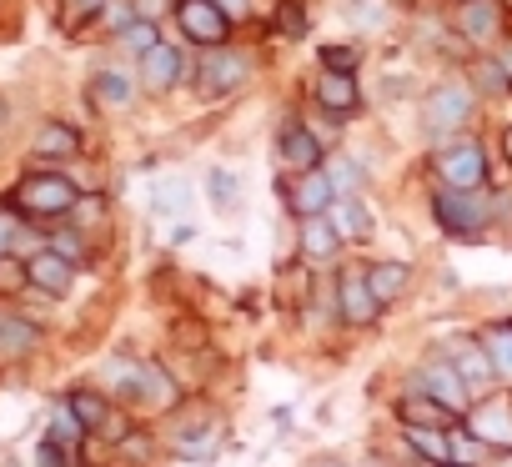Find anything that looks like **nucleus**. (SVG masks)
Returning a JSON list of instances; mask_svg holds the SVG:
<instances>
[{"instance_id": "f257e3e1", "label": "nucleus", "mask_w": 512, "mask_h": 467, "mask_svg": "<svg viewBox=\"0 0 512 467\" xmlns=\"http://www.w3.org/2000/svg\"><path fill=\"white\" fill-rule=\"evenodd\" d=\"M492 191H482V186H437V196H432V216H437V226L447 231V237H457V242H477L482 231L492 226Z\"/></svg>"}, {"instance_id": "f03ea898", "label": "nucleus", "mask_w": 512, "mask_h": 467, "mask_svg": "<svg viewBox=\"0 0 512 467\" xmlns=\"http://www.w3.org/2000/svg\"><path fill=\"white\" fill-rule=\"evenodd\" d=\"M11 201H16V211H21V216L61 221V216H71V211H76L81 191H76V181H71V176H61V171H26V176L16 181Z\"/></svg>"}, {"instance_id": "7ed1b4c3", "label": "nucleus", "mask_w": 512, "mask_h": 467, "mask_svg": "<svg viewBox=\"0 0 512 467\" xmlns=\"http://www.w3.org/2000/svg\"><path fill=\"white\" fill-rule=\"evenodd\" d=\"M472 106H477V91L467 81H442L427 91L422 101V131L432 141H452L467 121H472Z\"/></svg>"}, {"instance_id": "20e7f679", "label": "nucleus", "mask_w": 512, "mask_h": 467, "mask_svg": "<svg viewBox=\"0 0 512 467\" xmlns=\"http://www.w3.org/2000/svg\"><path fill=\"white\" fill-rule=\"evenodd\" d=\"M251 71H256V61H251L246 51H236L231 41H226V46H211V51H201L196 91H201L206 101H226L231 91H241V86L251 81Z\"/></svg>"}, {"instance_id": "39448f33", "label": "nucleus", "mask_w": 512, "mask_h": 467, "mask_svg": "<svg viewBox=\"0 0 512 467\" xmlns=\"http://www.w3.org/2000/svg\"><path fill=\"white\" fill-rule=\"evenodd\" d=\"M432 171H437L442 186H462V191H467V186H482V181H487V151H482V141H472V136H452V141L437 146Z\"/></svg>"}, {"instance_id": "423d86ee", "label": "nucleus", "mask_w": 512, "mask_h": 467, "mask_svg": "<svg viewBox=\"0 0 512 467\" xmlns=\"http://www.w3.org/2000/svg\"><path fill=\"white\" fill-rule=\"evenodd\" d=\"M412 387H417V392H427L432 402H442L452 417H467V412H472V402H477V397H472V387L462 382V372L452 367V357H432V362H422V367L412 372Z\"/></svg>"}, {"instance_id": "0eeeda50", "label": "nucleus", "mask_w": 512, "mask_h": 467, "mask_svg": "<svg viewBox=\"0 0 512 467\" xmlns=\"http://www.w3.org/2000/svg\"><path fill=\"white\" fill-rule=\"evenodd\" d=\"M171 16H176V31H181L191 46H201V51L231 41V21L221 16L216 0H171Z\"/></svg>"}, {"instance_id": "6e6552de", "label": "nucleus", "mask_w": 512, "mask_h": 467, "mask_svg": "<svg viewBox=\"0 0 512 467\" xmlns=\"http://www.w3.org/2000/svg\"><path fill=\"white\" fill-rule=\"evenodd\" d=\"M457 31L467 46L492 51L507 36V6L502 0H457Z\"/></svg>"}, {"instance_id": "1a4fd4ad", "label": "nucleus", "mask_w": 512, "mask_h": 467, "mask_svg": "<svg viewBox=\"0 0 512 467\" xmlns=\"http://www.w3.org/2000/svg\"><path fill=\"white\" fill-rule=\"evenodd\" d=\"M337 317H342L347 327H372V322L382 317V302H377L372 287H367V267H347V272L337 277Z\"/></svg>"}, {"instance_id": "9d476101", "label": "nucleus", "mask_w": 512, "mask_h": 467, "mask_svg": "<svg viewBox=\"0 0 512 467\" xmlns=\"http://www.w3.org/2000/svg\"><path fill=\"white\" fill-rule=\"evenodd\" d=\"M181 76H186V56L171 46V41H161L156 51H146L141 56V91H151V96H166V91H176L181 86Z\"/></svg>"}, {"instance_id": "9b49d317", "label": "nucleus", "mask_w": 512, "mask_h": 467, "mask_svg": "<svg viewBox=\"0 0 512 467\" xmlns=\"http://www.w3.org/2000/svg\"><path fill=\"white\" fill-rule=\"evenodd\" d=\"M312 101L332 116V121H347L352 111H362V91H357V76L352 71H327V76H317V86H312Z\"/></svg>"}, {"instance_id": "f8f14e48", "label": "nucleus", "mask_w": 512, "mask_h": 467, "mask_svg": "<svg viewBox=\"0 0 512 467\" xmlns=\"http://www.w3.org/2000/svg\"><path fill=\"white\" fill-rule=\"evenodd\" d=\"M282 191H287V206L297 211V221L302 216H327V206L337 201V191H332V181H327L322 166L317 171H297V181L282 186Z\"/></svg>"}, {"instance_id": "ddd939ff", "label": "nucleus", "mask_w": 512, "mask_h": 467, "mask_svg": "<svg viewBox=\"0 0 512 467\" xmlns=\"http://www.w3.org/2000/svg\"><path fill=\"white\" fill-rule=\"evenodd\" d=\"M26 282H31L36 292H46V297H66L71 282H76V262H66L56 247H41V252L26 262Z\"/></svg>"}, {"instance_id": "4468645a", "label": "nucleus", "mask_w": 512, "mask_h": 467, "mask_svg": "<svg viewBox=\"0 0 512 467\" xmlns=\"http://www.w3.org/2000/svg\"><path fill=\"white\" fill-rule=\"evenodd\" d=\"M277 156H282L292 171H317V166L327 161L322 141H317L312 126H302V121H287V126H282V136H277Z\"/></svg>"}, {"instance_id": "2eb2a0df", "label": "nucleus", "mask_w": 512, "mask_h": 467, "mask_svg": "<svg viewBox=\"0 0 512 467\" xmlns=\"http://www.w3.org/2000/svg\"><path fill=\"white\" fill-rule=\"evenodd\" d=\"M447 357H452V367L462 372V382L472 387V397H477V392H487V387L497 382V372H492V357H487V347H482L477 337H462V342H452V347H447Z\"/></svg>"}, {"instance_id": "dca6fc26", "label": "nucleus", "mask_w": 512, "mask_h": 467, "mask_svg": "<svg viewBox=\"0 0 512 467\" xmlns=\"http://www.w3.org/2000/svg\"><path fill=\"white\" fill-rule=\"evenodd\" d=\"M41 347V327L11 307H0V362H21Z\"/></svg>"}, {"instance_id": "f3484780", "label": "nucleus", "mask_w": 512, "mask_h": 467, "mask_svg": "<svg viewBox=\"0 0 512 467\" xmlns=\"http://www.w3.org/2000/svg\"><path fill=\"white\" fill-rule=\"evenodd\" d=\"M467 432H477L487 447H512V402H472V412L462 417Z\"/></svg>"}, {"instance_id": "a211bd4d", "label": "nucleus", "mask_w": 512, "mask_h": 467, "mask_svg": "<svg viewBox=\"0 0 512 467\" xmlns=\"http://www.w3.org/2000/svg\"><path fill=\"white\" fill-rule=\"evenodd\" d=\"M327 221L337 226L342 242H372V231H377V221H372V211L362 206V196H337V201L327 206Z\"/></svg>"}, {"instance_id": "6ab92c4d", "label": "nucleus", "mask_w": 512, "mask_h": 467, "mask_svg": "<svg viewBox=\"0 0 512 467\" xmlns=\"http://www.w3.org/2000/svg\"><path fill=\"white\" fill-rule=\"evenodd\" d=\"M31 156H41V161H71V156H81V136H76V126H66V121H46V126L36 131V141H31Z\"/></svg>"}, {"instance_id": "aec40b11", "label": "nucleus", "mask_w": 512, "mask_h": 467, "mask_svg": "<svg viewBox=\"0 0 512 467\" xmlns=\"http://www.w3.org/2000/svg\"><path fill=\"white\" fill-rule=\"evenodd\" d=\"M342 252V237L327 216H302V257L307 262H332Z\"/></svg>"}, {"instance_id": "412c9836", "label": "nucleus", "mask_w": 512, "mask_h": 467, "mask_svg": "<svg viewBox=\"0 0 512 467\" xmlns=\"http://www.w3.org/2000/svg\"><path fill=\"white\" fill-rule=\"evenodd\" d=\"M397 417H402V422H412V427H457V422H462V417H452L442 402H432V397H427V392H417V387L397 402Z\"/></svg>"}, {"instance_id": "4be33fe9", "label": "nucleus", "mask_w": 512, "mask_h": 467, "mask_svg": "<svg viewBox=\"0 0 512 467\" xmlns=\"http://www.w3.org/2000/svg\"><path fill=\"white\" fill-rule=\"evenodd\" d=\"M402 442H407L422 462H432V467L452 462V437H447V427H412V422H402Z\"/></svg>"}, {"instance_id": "5701e85b", "label": "nucleus", "mask_w": 512, "mask_h": 467, "mask_svg": "<svg viewBox=\"0 0 512 467\" xmlns=\"http://www.w3.org/2000/svg\"><path fill=\"white\" fill-rule=\"evenodd\" d=\"M367 287H372V297L387 307V302H397V297L412 287V267H407V262H372V267H367Z\"/></svg>"}, {"instance_id": "b1692460", "label": "nucleus", "mask_w": 512, "mask_h": 467, "mask_svg": "<svg viewBox=\"0 0 512 467\" xmlns=\"http://www.w3.org/2000/svg\"><path fill=\"white\" fill-rule=\"evenodd\" d=\"M181 402V387H176V377L161 367V362H146L141 367V407H176Z\"/></svg>"}, {"instance_id": "393cba45", "label": "nucleus", "mask_w": 512, "mask_h": 467, "mask_svg": "<svg viewBox=\"0 0 512 467\" xmlns=\"http://www.w3.org/2000/svg\"><path fill=\"white\" fill-rule=\"evenodd\" d=\"M472 91H477V96H512V71H507V61L482 51V56L472 61Z\"/></svg>"}, {"instance_id": "a878e982", "label": "nucleus", "mask_w": 512, "mask_h": 467, "mask_svg": "<svg viewBox=\"0 0 512 467\" xmlns=\"http://www.w3.org/2000/svg\"><path fill=\"white\" fill-rule=\"evenodd\" d=\"M477 342L487 347L497 382H507V387H512V322H492V327H482V332H477Z\"/></svg>"}, {"instance_id": "bb28decb", "label": "nucleus", "mask_w": 512, "mask_h": 467, "mask_svg": "<svg viewBox=\"0 0 512 467\" xmlns=\"http://www.w3.org/2000/svg\"><path fill=\"white\" fill-rule=\"evenodd\" d=\"M176 457L181 462H216L221 457V432L216 427H191V432H176Z\"/></svg>"}, {"instance_id": "cd10ccee", "label": "nucleus", "mask_w": 512, "mask_h": 467, "mask_svg": "<svg viewBox=\"0 0 512 467\" xmlns=\"http://www.w3.org/2000/svg\"><path fill=\"white\" fill-rule=\"evenodd\" d=\"M66 402H71V412L81 417V427H86V432H101V427L111 422V412H116V407H111V397H106V392H91V387H76Z\"/></svg>"}, {"instance_id": "c85d7f7f", "label": "nucleus", "mask_w": 512, "mask_h": 467, "mask_svg": "<svg viewBox=\"0 0 512 467\" xmlns=\"http://www.w3.org/2000/svg\"><path fill=\"white\" fill-rule=\"evenodd\" d=\"M322 171H327V181H332V191H337V196H357V191H362V181H367V166H362L357 156H327V161H322Z\"/></svg>"}, {"instance_id": "c756f323", "label": "nucleus", "mask_w": 512, "mask_h": 467, "mask_svg": "<svg viewBox=\"0 0 512 467\" xmlns=\"http://www.w3.org/2000/svg\"><path fill=\"white\" fill-rule=\"evenodd\" d=\"M136 76H121V71H96V81H91V96L96 101H106V106H126L131 96H136Z\"/></svg>"}, {"instance_id": "7c9ffc66", "label": "nucleus", "mask_w": 512, "mask_h": 467, "mask_svg": "<svg viewBox=\"0 0 512 467\" xmlns=\"http://www.w3.org/2000/svg\"><path fill=\"white\" fill-rule=\"evenodd\" d=\"M116 46H121V51H131V56H146V51H156V46H161V31H156V21L136 16V21L116 36Z\"/></svg>"}, {"instance_id": "2f4dec72", "label": "nucleus", "mask_w": 512, "mask_h": 467, "mask_svg": "<svg viewBox=\"0 0 512 467\" xmlns=\"http://www.w3.org/2000/svg\"><path fill=\"white\" fill-rule=\"evenodd\" d=\"M206 191H211V206H216V211H236L241 181H236V171H231V166H211V176H206Z\"/></svg>"}, {"instance_id": "473e14b6", "label": "nucleus", "mask_w": 512, "mask_h": 467, "mask_svg": "<svg viewBox=\"0 0 512 467\" xmlns=\"http://www.w3.org/2000/svg\"><path fill=\"white\" fill-rule=\"evenodd\" d=\"M81 437H91V432L81 427V417L71 412V402H61V407L51 412V442H61V447L71 452V447H81Z\"/></svg>"}, {"instance_id": "72a5a7b5", "label": "nucleus", "mask_w": 512, "mask_h": 467, "mask_svg": "<svg viewBox=\"0 0 512 467\" xmlns=\"http://www.w3.org/2000/svg\"><path fill=\"white\" fill-rule=\"evenodd\" d=\"M26 237V226H21V211L11 196H0V262L16 257V242Z\"/></svg>"}, {"instance_id": "f704fd0d", "label": "nucleus", "mask_w": 512, "mask_h": 467, "mask_svg": "<svg viewBox=\"0 0 512 467\" xmlns=\"http://www.w3.org/2000/svg\"><path fill=\"white\" fill-rule=\"evenodd\" d=\"M51 247H56V252H61L66 262H76V267L86 262V242H81V231H76V226H66V231H56V242H51Z\"/></svg>"}, {"instance_id": "c9c22d12", "label": "nucleus", "mask_w": 512, "mask_h": 467, "mask_svg": "<svg viewBox=\"0 0 512 467\" xmlns=\"http://www.w3.org/2000/svg\"><path fill=\"white\" fill-rule=\"evenodd\" d=\"M357 46H322V66L327 71H357Z\"/></svg>"}, {"instance_id": "e433bc0d", "label": "nucleus", "mask_w": 512, "mask_h": 467, "mask_svg": "<svg viewBox=\"0 0 512 467\" xmlns=\"http://www.w3.org/2000/svg\"><path fill=\"white\" fill-rule=\"evenodd\" d=\"M277 31H282V36H302V31H307V11H302V6H292V0H282V11H277Z\"/></svg>"}, {"instance_id": "4c0bfd02", "label": "nucleus", "mask_w": 512, "mask_h": 467, "mask_svg": "<svg viewBox=\"0 0 512 467\" xmlns=\"http://www.w3.org/2000/svg\"><path fill=\"white\" fill-rule=\"evenodd\" d=\"M36 467H71V457H66V447H61V442H51V437H46V442L36 447Z\"/></svg>"}, {"instance_id": "58836bf2", "label": "nucleus", "mask_w": 512, "mask_h": 467, "mask_svg": "<svg viewBox=\"0 0 512 467\" xmlns=\"http://www.w3.org/2000/svg\"><path fill=\"white\" fill-rule=\"evenodd\" d=\"M216 6H221V16H226L231 26H241V21L251 16V0H216Z\"/></svg>"}, {"instance_id": "ea45409f", "label": "nucleus", "mask_w": 512, "mask_h": 467, "mask_svg": "<svg viewBox=\"0 0 512 467\" xmlns=\"http://www.w3.org/2000/svg\"><path fill=\"white\" fill-rule=\"evenodd\" d=\"M101 211H106V206H101V201H91V196H81V201H76V211H71V216H81V221H101Z\"/></svg>"}, {"instance_id": "a19ab883", "label": "nucleus", "mask_w": 512, "mask_h": 467, "mask_svg": "<svg viewBox=\"0 0 512 467\" xmlns=\"http://www.w3.org/2000/svg\"><path fill=\"white\" fill-rule=\"evenodd\" d=\"M136 16H146V21H156V16H161V0H136Z\"/></svg>"}, {"instance_id": "79ce46f5", "label": "nucleus", "mask_w": 512, "mask_h": 467, "mask_svg": "<svg viewBox=\"0 0 512 467\" xmlns=\"http://www.w3.org/2000/svg\"><path fill=\"white\" fill-rule=\"evenodd\" d=\"M487 467H512V447H497V457H487Z\"/></svg>"}, {"instance_id": "37998d69", "label": "nucleus", "mask_w": 512, "mask_h": 467, "mask_svg": "<svg viewBox=\"0 0 512 467\" xmlns=\"http://www.w3.org/2000/svg\"><path fill=\"white\" fill-rule=\"evenodd\" d=\"M101 6H106V0H81V11H86V16H101Z\"/></svg>"}, {"instance_id": "c03bdc74", "label": "nucleus", "mask_w": 512, "mask_h": 467, "mask_svg": "<svg viewBox=\"0 0 512 467\" xmlns=\"http://www.w3.org/2000/svg\"><path fill=\"white\" fill-rule=\"evenodd\" d=\"M502 156H507V161H512V126H507V131H502Z\"/></svg>"}, {"instance_id": "a18cd8bd", "label": "nucleus", "mask_w": 512, "mask_h": 467, "mask_svg": "<svg viewBox=\"0 0 512 467\" xmlns=\"http://www.w3.org/2000/svg\"><path fill=\"white\" fill-rule=\"evenodd\" d=\"M0 126H6V101H0Z\"/></svg>"}, {"instance_id": "49530a36", "label": "nucleus", "mask_w": 512, "mask_h": 467, "mask_svg": "<svg viewBox=\"0 0 512 467\" xmlns=\"http://www.w3.org/2000/svg\"><path fill=\"white\" fill-rule=\"evenodd\" d=\"M442 467H467V462H442Z\"/></svg>"}, {"instance_id": "de8ad7c7", "label": "nucleus", "mask_w": 512, "mask_h": 467, "mask_svg": "<svg viewBox=\"0 0 512 467\" xmlns=\"http://www.w3.org/2000/svg\"><path fill=\"white\" fill-rule=\"evenodd\" d=\"M322 467H342V462H322Z\"/></svg>"}]
</instances>
